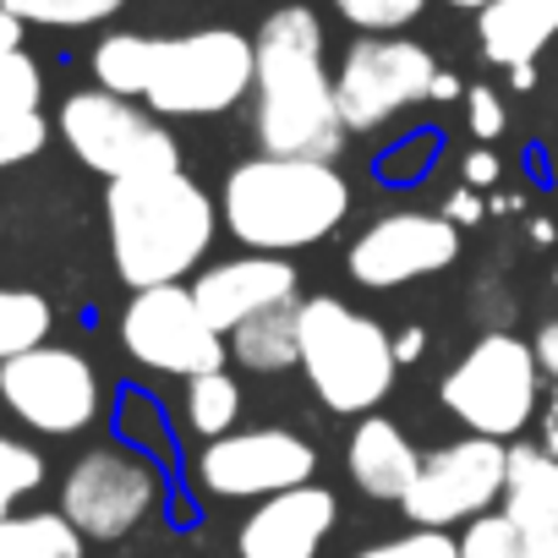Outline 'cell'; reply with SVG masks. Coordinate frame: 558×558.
<instances>
[{"instance_id": "obj_1", "label": "cell", "mask_w": 558, "mask_h": 558, "mask_svg": "<svg viewBox=\"0 0 558 558\" xmlns=\"http://www.w3.org/2000/svg\"><path fill=\"white\" fill-rule=\"evenodd\" d=\"M252 137L274 159H335L345 121L324 50V23L302 0L274 7L257 28Z\"/></svg>"}, {"instance_id": "obj_2", "label": "cell", "mask_w": 558, "mask_h": 558, "mask_svg": "<svg viewBox=\"0 0 558 558\" xmlns=\"http://www.w3.org/2000/svg\"><path fill=\"white\" fill-rule=\"evenodd\" d=\"M214 225H219V208L186 170L126 175V181H110L105 192L110 257L132 291L181 286L214 246Z\"/></svg>"}, {"instance_id": "obj_3", "label": "cell", "mask_w": 558, "mask_h": 558, "mask_svg": "<svg viewBox=\"0 0 558 558\" xmlns=\"http://www.w3.org/2000/svg\"><path fill=\"white\" fill-rule=\"evenodd\" d=\"M351 208V186L329 159H274L257 154L225 175L219 219L252 252H302L340 230Z\"/></svg>"}, {"instance_id": "obj_4", "label": "cell", "mask_w": 558, "mask_h": 558, "mask_svg": "<svg viewBox=\"0 0 558 558\" xmlns=\"http://www.w3.org/2000/svg\"><path fill=\"white\" fill-rule=\"evenodd\" d=\"M296 329H302V373L313 384V395L340 411V416H367L373 405L389 400L400 356L395 340L378 318L335 302V296H307L296 307Z\"/></svg>"}, {"instance_id": "obj_5", "label": "cell", "mask_w": 558, "mask_h": 558, "mask_svg": "<svg viewBox=\"0 0 558 558\" xmlns=\"http://www.w3.org/2000/svg\"><path fill=\"white\" fill-rule=\"evenodd\" d=\"M257 83V45L241 28H192L175 39H159L148 110L170 121H203L235 110Z\"/></svg>"}, {"instance_id": "obj_6", "label": "cell", "mask_w": 558, "mask_h": 558, "mask_svg": "<svg viewBox=\"0 0 558 558\" xmlns=\"http://www.w3.org/2000/svg\"><path fill=\"white\" fill-rule=\"evenodd\" d=\"M438 400L444 411L482 433V438H514L531 427L536 416V400H542V362H536V345L514 340V335H482L438 384Z\"/></svg>"}, {"instance_id": "obj_7", "label": "cell", "mask_w": 558, "mask_h": 558, "mask_svg": "<svg viewBox=\"0 0 558 558\" xmlns=\"http://www.w3.org/2000/svg\"><path fill=\"white\" fill-rule=\"evenodd\" d=\"M56 121H61L66 148L105 181L181 170V148H175L170 126H159V116L143 110L137 99H121L105 88H77L61 99Z\"/></svg>"}, {"instance_id": "obj_8", "label": "cell", "mask_w": 558, "mask_h": 558, "mask_svg": "<svg viewBox=\"0 0 558 558\" xmlns=\"http://www.w3.org/2000/svg\"><path fill=\"white\" fill-rule=\"evenodd\" d=\"M438 83H444V66L433 61L427 45L395 39V34H367L345 50V61L335 72L340 121H345V132H378L400 110L438 99Z\"/></svg>"}, {"instance_id": "obj_9", "label": "cell", "mask_w": 558, "mask_h": 558, "mask_svg": "<svg viewBox=\"0 0 558 558\" xmlns=\"http://www.w3.org/2000/svg\"><path fill=\"white\" fill-rule=\"evenodd\" d=\"M0 405H7L28 433L72 438L99 422L105 384L94 362L72 345H34L12 362H0Z\"/></svg>"}, {"instance_id": "obj_10", "label": "cell", "mask_w": 558, "mask_h": 558, "mask_svg": "<svg viewBox=\"0 0 558 558\" xmlns=\"http://www.w3.org/2000/svg\"><path fill=\"white\" fill-rule=\"evenodd\" d=\"M159 509V471L137 449L99 444L72 460L61 482V514L83 531V542H121Z\"/></svg>"}, {"instance_id": "obj_11", "label": "cell", "mask_w": 558, "mask_h": 558, "mask_svg": "<svg viewBox=\"0 0 558 558\" xmlns=\"http://www.w3.org/2000/svg\"><path fill=\"white\" fill-rule=\"evenodd\" d=\"M121 345L137 367L170 373V378H197L225 367V335L203 318L197 296L186 286H154L132 291L121 313Z\"/></svg>"}, {"instance_id": "obj_12", "label": "cell", "mask_w": 558, "mask_h": 558, "mask_svg": "<svg viewBox=\"0 0 558 558\" xmlns=\"http://www.w3.org/2000/svg\"><path fill=\"white\" fill-rule=\"evenodd\" d=\"M504 476H509V449L498 438H482V433L454 438L422 454V471L405 493V514L411 525H427V531L471 525L504 498Z\"/></svg>"}, {"instance_id": "obj_13", "label": "cell", "mask_w": 558, "mask_h": 558, "mask_svg": "<svg viewBox=\"0 0 558 558\" xmlns=\"http://www.w3.org/2000/svg\"><path fill=\"white\" fill-rule=\"evenodd\" d=\"M192 471L208 498H257L263 504L286 487L313 482L318 449L286 427H246V433L208 438Z\"/></svg>"}, {"instance_id": "obj_14", "label": "cell", "mask_w": 558, "mask_h": 558, "mask_svg": "<svg viewBox=\"0 0 558 558\" xmlns=\"http://www.w3.org/2000/svg\"><path fill=\"white\" fill-rule=\"evenodd\" d=\"M454 257H460V230L449 214H384L351 241L345 268L367 291H395L449 268Z\"/></svg>"}, {"instance_id": "obj_15", "label": "cell", "mask_w": 558, "mask_h": 558, "mask_svg": "<svg viewBox=\"0 0 558 558\" xmlns=\"http://www.w3.org/2000/svg\"><path fill=\"white\" fill-rule=\"evenodd\" d=\"M203 318L230 340L241 324L274 313V307H291L302 302L296 296V268L291 257H274V252H246V257H225L214 268L197 274V286H192Z\"/></svg>"}, {"instance_id": "obj_16", "label": "cell", "mask_w": 558, "mask_h": 558, "mask_svg": "<svg viewBox=\"0 0 558 558\" xmlns=\"http://www.w3.org/2000/svg\"><path fill=\"white\" fill-rule=\"evenodd\" d=\"M335 514H340V498L329 487L318 482L286 487L246 514L235 536V558H318L324 536L335 531Z\"/></svg>"}, {"instance_id": "obj_17", "label": "cell", "mask_w": 558, "mask_h": 558, "mask_svg": "<svg viewBox=\"0 0 558 558\" xmlns=\"http://www.w3.org/2000/svg\"><path fill=\"white\" fill-rule=\"evenodd\" d=\"M504 514L525 531L531 558H558V454L531 449V444L509 449Z\"/></svg>"}, {"instance_id": "obj_18", "label": "cell", "mask_w": 558, "mask_h": 558, "mask_svg": "<svg viewBox=\"0 0 558 558\" xmlns=\"http://www.w3.org/2000/svg\"><path fill=\"white\" fill-rule=\"evenodd\" d=\"M345 465H351V482L378 498V504H405L416 471H422V454L416 444L389 422V416H367L356 433H351V449H345Z\"/></svg>"}, {"instance_id": "obj_19", "label": "cell", "mask_w": 558, "mask_h": 558, "mask_svg": "<svg viewBox=\"0 0 558 558\" xmlns=\"http://www.w3.org/2000/svg\"><path fill=\"white\" fill-rule=\"evenodd\" d=\"M558 34V0H487L476 12L482 56L504 72L531 66Z\"/></svg>"}, {"instance_id": "obj_20", "label": "cell", "mask_w": 558, "mask_h": 558, "mask_svg": "<svg viewBox=\"0 0 558 558\" xmlns=\"http://www.w3.org/2000/svg\"><path fill=\"white\" fill-rule=\"evenodd\" d=\"M296 307H302V302H291V307H274V313H263V318L241 324V329L225 340V345H230V356H235L246 373H286V367H296V362H302Z\"/></svg>"}, {"instance_id": "obj_21", "label": "cell", "mask_w": 558, "mask_h": 558, "mask_svg": "<svg viewBox=\"0 0 558 558\" xmlns=\"http://www.w3.org/2000/svg\"><path fill=\"white\" fill-rule=\"evenodd\" d=\"M154 56H159V39H148V34H105L88 56L94 88L121 94V99H143L154 83Z\"/></svg>"}, {"instance_id": "obj_22", "label": "cell", "mask_w": 558, "mask_h": 558, "mask_svg": "<svg viewBox=\"0 0 558 558\" xmlns=\"http://www.w3.org/2000/svg\"><path fill=\"white\" fill-rule=\"evenodd\" d=\"M0 558H83V531L61 509L0 520Z\"/></svg>"}, {"instance_id": "obj_23", "label": "cell", "mask_w": 558, "mask_h": 558, "mask_svg": "<svg viewBox=\"0 0 558 558\" xmlns=\"http://www.w3.org/2000/svg\"><path fill=\"white\" fill-rule=\"evenodd\" d=\"M50 329H56V307L39 291L0 286V362H12L34 345H50Z\"/></svg>"}, {"instance_id": "obj_24", "label": "cell", "mask_w": 558, "mask_h": 558, "mask_svg": "<svg viewBox=\"0 0 558 558\" xmlns=\"http://www.w3.org/2000/svg\"><path fill=\"white\" fill-rule=\"evenodd\" d=\"M186 427L197 433V438H225V433H235V422H241V384L219 367V373H197V378H186Z\"/></svg>"}, {"instance_id": "obj_25", "label": "cell", "mask_w": 558, "mask_h": 558, "mask_svg": "<svg viewBox=\"0 0 558 558\" xmlns=\"http://www.w3.org/2000/svg\"><path fill=\"white\" fill-rule=\"evenodd\" d=\"M45 105V72L28 50H7L0 56V121H23L39 116Z\"/></svg>"}, {"instance_id": "obj_26", "label": "cell", "mask_w": 558, "mask_h": 558, "mask_svg": "<svg viewBox=\"0 0 558 558\" xmlns=\"http://www.w3.org/2000/svg\"><path fill=\"white\" fill-rule=\"evenodd\" d=\"M45 454L23 438H0V520H12V509L45 487Z\"/></svg>"}, {"instance_id": "obj_27", "label": "cell", "mask_w": 558, "mask_h": 558, "mask_svg": "<svg viewBox=\"0 0 558 558\" xmlns=\"http://www.w3.org/2000/svg\"><path fill=\"white\" fill-rule=\"evenodd\" d=\"M28 28H94L116 17L126 0H7Z\"/></svg>"}, {"instance_id": "obj_28", "label": "cell", "mask_w": 558, "mask_h": 558, "mask_svg": "<svg viewBox=\"0 0 558 558\" xmlns=\"http://www.w3.org/2000/svg\"><path fill=\"white\" fill-rule=\"evenodd\" d=\"M460 558H531V542L509 514H476L460 531Z\"/></svg>"}, {"instance_id": "obj_29", "label": "cell", "mask_w": 558, "mask_h": 558, "mask_svg": "<svg viewBox=\"0 0 558 558\" xmlns=\"http://www.w3.org/2000/svg\"><path fill=\"white\" fill-rule=\"evenodd\" d=\"M335 12L362 34H400L427 12V0H335Z\"/></svg>"}, {"instance_id": "obj_30", "label": "cell", "mask_w": 558, "mask_h": 558, "mask_svg": "<svg viewBox=\"0 0 558 558\" xmlns=\"http://www.w3.org/2000/svg\"><path fill=\"white\" fill-rule=\"evenodd\" d=\"M356 558H460V536L416 525V531H405V536L373 542V547H367V553H356Z\"/></svg>"}, {"instance_id": "obj_31", "label": "cell", "mask_w": 558, "mask_h": 558, "mask_svg": "<svg viewBox=\"0 0 558 558\" xmlns=\"http://www.w3.org/2000/svg\"><path fill=\"white\" fill-rule=\"evenodd\" d=\"M50 143V121L45 116H23V121H0V170H12L23 159H34Z\"/></svg>"}, {"instance_id": "obj_32", "label": "cell", "mask_w": 558, "mask_h": 558, "mask_svg": "<svg viewBox=\"0 0 558 558\" xmlns=\"http://www.w3.org/2000/svg\"><path fill=\"white\" fill-rule=\"evenodd\" d=\"M465 116H471V132H476L482 143H493V137L504 132V99H498L493 88H471V94H465Z\"/></svg>"}, {"instance_id": "obj_33", "label": "cell", "mask_w": 558, "mask_h": 558, "mask_svg": "<svg viewBox=\"0 0 558 558\" xmlns=\"http://www.w3.org/2000/svg\"><path fill=\"white\" fill-rule=\"evenodd\" d=\"M536 362H542V373L558 384V318L542 324V335H536Z\"/></svg>"}, {"instance_id": "obj_34", "label": "cell", "mask_w": 558, "mask_h": 558, "mask_svg": "<svg viewBox=\"0 0 558 558\" xmlns=\"http://www.w3.org/2000/svg\"><path fill=\"white\" fill-rule=\"evenodd\" d=\"M23 28H28V23L7 7V0H0V56H7V50H23Z\"/></svg>"}, {"instance_id": "obj_35", "label": "cell", "mask_w": 558, "mask_h": 558, "mask_svg": "<svg viewBox=\"0 0 558 558\" xmlns=\"http://www.w3.org/2000/svg\"><path fill=\"white\" fill-rule=\"evenodd\" d=\"M465 175H471L476 186H487V181L498 175V159H493V154H471V159H465Z\"/></svg>"}, {"instance_id": "obj_36", "label": "cell", "mask_w": 558, "mask_h": 558, "mask_svg": "<svg viewBox=\"0 0 558 558\" xmlns=\"http://www.w3.org/2000/svg\"><path fill=\"white\" fill-rule=\"evenodd\" d=\"M416 351H422V335H416V329H405V335L395 340V356H400V362H411Z\"/></svg>"}, {"instance_id": "obj_37", "label": "cell", "mask_w": 558, "mask_h": 558, "mask_svg": "<svg viewBox=\"0 0 558 558\" xmlns=\"http://www.w3.org/2000/svg\"><path fill=\"white\" fill-rule=\"evenodd\" d=\"M449 7H465V12H482V7H487V0H449Z\"/></svg>"}]
</instances>
